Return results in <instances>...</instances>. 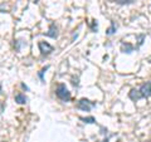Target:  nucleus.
<instances>
[{"label": "nucleus", "mask_w": 151, "mask_h": 142, "mask_svg": "<svg viewBox=\"0 0 151 142\" xmlns=\"http://www.w3.org/2000/svg\"><path fill=\"white\" fill-rule=\"evenodd\" d=\"M151 96V82H146L141 84L139 89H131L129 92V97L134 102L139 101L141 98H149Z\"/></svg>", "instance_id": "1"}, {"label": "nucleus", "mask_w": 151, "mask_h": 142, "mask_svg": "<svg viewBox=\"0 0 151 142\" xmlns=\"http://www.w3.org/2000/svg\"><path fill=\"white\" fill-rule=\"evenodd\" d=\"M55 96L58 97L60 101H63V102L70 101V92L67 89V87H65L64 83H59L58 86H57V88H55Z\"/></svg>", "instance_id": "2"}, {"label": "nucleus", "mask_w": 151, "mask_h": 142, "mask_svg": "<svg viewBox=\"0 0 151 142\" xmlns=\"http://www.w3.org/2000/svg\"><path fill=\"white\" fill-rule=\"evenodd\" d=\"M94 107H96V102H92L87 98H81L77 102V108L81 111H84V112H89Z\"/></svg>", "instance_id": "3"}, {"label": "nucleus", "mask_w": 151, "mask_h": 142, "mask_svg": "<svg viewBox=\"0 0 151 142\" xmlns=\"http://www.w3.org/2000/svg\"><path fill=\"white\" fill-rule=\"evenodd\" d=\"M38 48H39V52L42 55H49L54 49L53 47L49 43H47V42H39V43H38Z\"/></svg>", "instance_id": "4"}, {"label": "nucleus", "mask_w": 151, "mask_h": 142, "mask_svg": "<svg viewBox=\"0 0 151 142\" xmlns=\"http://www.w3.org/2000/svg\"><path fill=\"white\" fill-rule=\"evenodd\" d=\"M45 35L53 38V39H57V38H58V28H57V25L54 24V23H50L49 30L45 33Z\"/></svg>", "instance_id": "5"}, {"label": "nucleus", "mask_w": 151, "mask_h": 142, "mask_svg": "<svg viewBox=\"0 0 151 142\" xmlns=\"http://www.w3.org/2000/svg\"><path fill=\"white\" fill-rule=\"evenodd\" d=\"M14 99H15V102L18 103V105H25L28 98L25 97V94H23L22 92H18L15 93V96H14Z\"/></svg>", "instance_id": "6"}, {"label": "nucleus", "mask_w": 151, "mask_h": 142, "mask_svg": "<svg viewBox=\"0 0 151 142\" xmlns=\"http://www.w3.org/2000/svg\"><path fill=\"white\" fill-rule=\"evenodd\" d=\"M134 49H135V47L132 44H130V43H125V42H124V43L121 44V52H122V53L130 54V53L134 52Z\"/></svg>", "instance_id": "7"}, {"label": "nucleus", "mask_w": 151, "mask_h": 142, "mask_svg": "<svg viewBox=\"0 0 151 142\" xmlns=\"http://www.w3.org/2000/svg\"><path fill=\"white\" fill-rule=\"evenodd\" d=\"M116 29H117L116 23H115V22H111V27H110V28H108V29L106 30V34H107V35H112V34H115Z\"/></svg>", "instance_id": "8"}, {"label": "nucleus", "mask_w": 151, "mask_h": 142, "mask_svg": "<svg viewBox=\"0 0 151 142\" xmlns=\"http://www.w3.org/2000/svg\"><path fill=\"white\" fill-rule=\"evenodd\" d=\"M79 120L83 121L84 123H96L94 117H79Z\"/></svg>", "instance_id": "9"}, {"label": "nucleus", "mask_w": 151, "mask_h": 142, "mask_svg": "<svg viewBox=\"0 0 151 142\" xmlns=\"http://www.w3.org/2000/svg\"><path fill=\"white\" fill-rule=\"evenodd\" d=\"M48 69H49V65H47V67L42 68V70H40L39 73H38V77H39V79L42 80V82H43V80H44V73H45Z\"/></svg>", "instance_id": "10"}, {"label": "nucleus", "mask_w": 151, "mask_h": 142, "mask_svg": "<svg viewBox=\"0 0 151 142\" xmlns=\"http://www.w3.org/2000/svg\"><path fill=\"white\" fill-rule=\"evenodd\" d=\"M135 0H115V3L120 4V5H125V4H132Z\"/></svg>", "instance_id": "11"}, {"label": "nucleus", "mask_w": 151, "mask_h": 142, "mask_svg": "<svg viewBox=\"0 0 151 142\" xmlns=\"http://www.w3.org/2000/svg\"><path fill=\"white\" fill-rule=\"evenodd\" d=\"M91 29H92V32H94V33L97 32V29H98V25H97V20H92V24H91Z\"/></svg>", "instance_id": "12"}, {"label": "nucleus", "mask_w": 151, "mask_h": 142, "mask_svg": "<svg viewBox=\"0 0 151 142\" xmlns=\"http://www.w3.org/2000/svg\"><path fill=\"white\" fill-rule=\"evenodd\" d=\"M23 40H15V43H14V47H15V50L19 52L20 50V44H22Z\"/></svg>", "instance_id": "13"}, {"label": "nucleus", "mask_w": 151, "mask_h": 142, "mask_svg": "<svg viewBox=\"0 0 151 142\" xmlns=\"http://www.w3.org/2000/svg\"><path fill=\"white\" fill-rule=\"evenodd\" d=\"M4 110H5V102L0 101V115L4 112Z\"/></svg>", "instance_id": "14"}, {"label": "nucleus", "mask_w": 151, "mask_h": 142, "mask_svg": "<svg viewBox=\"0 0 151 142\" xmlns=\"http://www.w3.org/2000/svg\"><path fill=\"white\" fill-rule=\"evenodd\" d=\"M20 86H22V88H23V89H25V91H28V89H29V88H28V87L25 86L24 83H20Z\"/></svg>", "instance_id": "15"}, {"label": "nucleus", "mask_w": 151, "mask_h": 142, "mask_svg": "<svg viewBox=\"0 0 151 142\" xmlns=\"http://www.w3.org/2000/svg\"><path fill=\"white\" fill-rule=\"evenodd\" d=\"M3 92V86H1V83H0V93Z\"/></svg>", "instance_id": "16"}, {"label": "nucleus", "mask_w": 151, "mask_h": 142, "mask_svg": "<svg viewBox=\"0 0 151 142\" xmlns=\"http://www.w3.org/2000/svg\"><path fill=\"white\" fill-rule=\"evenodd\" d=\"M150 60H151V59H150Z\"/></svg>", "instance_id": "17"}]
</instances>
